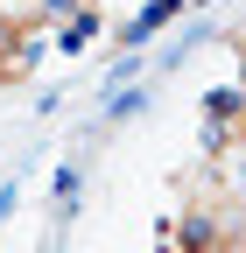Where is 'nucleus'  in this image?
<instances>
[{
    "mask_svg": "<svg viewBox=\"0 0 246 253\" xmlns=\"http://www.w3.org/2000/svg\"><path fill=\"white\" fill-rule=\"evenodd\" d=\"M78 190H84V176L64 169V176H56V211H78Z\"/></svg>",
    "mask_w": 246,
    "mask_h": 253,
    "instance_id": "f257e3e1",
    "label": "nucleus"
},
{
    "mask_svg": "<svg viewBox=\"0 0 246 253\" xmlns=\"http://www.w3.org/2000/svg\"><path fill=\"white\" fill-rule=\"evenodd\" d=\"M176 7H183V0H155V7H148V14H141V21H134V36H148V28H155V21H169V14H176Z\"/></svg>",
    "mask_w": 246,
    "mask_h": 253,
    "instance_id": "7ed1b4c3",
    "label": "nucleus"
},
{
    "mask_svg": "<svg viewBox=\"0 0 246 253\" xmlns=\"http://www.w3.org/2000/svg\"><path fill=\"white\" fill-rule=\"evenodd\" d=\"M91 28H99V14H78V21L64 28V49H84V42H91Z\"/></svg>",
    "mask_w": 246,
    "mask_h": 253,
    "instance_id": "f03ea898",
    "label": "nucleus"
}]
</instances>
